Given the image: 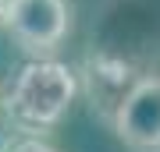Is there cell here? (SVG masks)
Instances as JSON below:
<instances>
[{"label":"cell","instance_id":"cell-2","mask_svg":"<svg viewBox=\"0 0 160 152\" xmlns=\"http://www.w3.org/2000/svg\"><path fill=\"white\" fill-rule=\"evenodd\" d=\"M11 39L32 57H46L68 39L71 7L68 0H11L4 14Z\"/></svg>","mask_w":160,"mask_h":152},{"label":"cell","instance_id":"cell-5","mask_svg":"<svg viewBox=\"0 0 160 152\" xmlns=\"http://www.w3.org/2000/svg\"><path fill=\"white\" fill-rule=\"evenodd\" d=\"M7 4H11V0H0V25H4V14H7Z\"/></svg>","mask_w":160,"mask_h":152},{"label":"cell","instance_id":"cell-3","mask_svg":"<svg viewBox=\"0 0 160 152\" xmlns=\"http://www.w3.org/2000/svg\"><path fill=\"white\" fill-rule=\"evenodd\" d=\"M114 135L132 152H160V74L139 78L114 113Z\"/></svg>","mask_w":160,"mask_h":152},{"label":"cell","instance_id":"cell-1","mask_svg":"<svg viewBox=\"0 0 160 152\" xmlns=\"http://www.w3.org/2000/svg\"><path fill=\"white\" fill-rule=\"evenodd\" d=\"M75 89V71L68 64L50 57L29 60L4 92V117L22 135H46L64 120Z\"/></svg>","mask_w":160,"mask_h":152},{"label":"cell","instance_id":"cell-4","mask_svg":"<svg viewBox=\"0 0 160 152\" xmlns=\"http://www.w3.org/2000/svg\"><path fill=\"white\" fill-rule=\"evenodd\" d=\"M4 152H57V149H53V145H46L39 135H22L18 141H11Z\"/></svg>","mask_w":160,"mask_h":152}]
</instances>
